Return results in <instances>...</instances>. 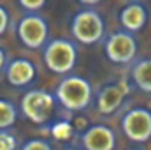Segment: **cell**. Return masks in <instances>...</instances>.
I'll return each instance as SVG.
<instances>
[{
  "label": "cell",
  "mask_w": 151,
  "mask_h": 150,
  "mask_svg": "<svg viewBox=\"0 0 151 150\" xmlns=\"http://www.w3.org/2000/svg\"><path fill=\"white\" fill-rule=\"evenodd\" d=\"M56 103L63 106L67 111H83L91 104L93 99V87L83 76H65L56 90H55Z\"/></svg>",
  "instance_id": "cell-1"
},
{
  "label": "cell",
  "mask_w": 151,
  "mask_h": 150,
  "mask_svg": "<svg viewBox=\"0 0 151 150\" xmlns=\"http://www.w3.org/2000/svg\"><path fill=\"white\" fill-rule=\"evenodd\" d=\"M42 58L55 74H69L77 64V48L69 39H53L44 44Z\"/></svg>",
  "instance_id": "cell-2"
},
{
  "label": "cell",
  "mask_w": 151,
  "mask_h": 150,
  "mask_svg": "<svg viewBox=\"0 0 151 150\" xmlns=\"http://www.w3.org/2000/svg\"><path fill=\"white\" fill-rule=\"evenodd\" d=\"M70 32L77 42L81 44H97L99 41H102L104 32H106V25L102 16L95 11V9H81L79 12H76L70 23Z\"/></svg>",
  "instance_id": "cell-3"
},
{
  "label": "cell",
  "mask_w": 151,
  "mask_h": 150,
  "mask_svg": "<svg viewBox=\"0 0 151 150\" xmlns=\"http://www.w3.org/2000/svg\"><path fill=\"white\" fill-rule=\"evenodd\" d=\"M55 104H56V97L53 94L46 90H28L21 97L19 110L32 124L42 125L51 120L55 113Z\"/></svg>",
  "instance_id": "cell-4"
},
{
  "label": "cell",
  "mask_w": 151,
  "mask_h": 150,
  "mask_svg": "<svg viewBox=\"0 0 151 150\" xmlns=\"http://www.w3.org/2000/svg\"><path fill=\"white\" fill-rule=\"evenodd\" d=\"M104 51H106V57L113 64H118V66L130 64L137 55V39L134 36V32H128L125 28L118 30L107 36Z\"/></svg>",
  "instance_id": "cell-5"
},
{
  "label": "cell",
  "mask_w": 151,
  "mask_h": 150,
  "mask_svg": "<svg viewBox=\"0 0 151 150\" xmlns=\"http://www.w3.org/2000/svg\"><path fill=\"white\" fill-rule=\"evenodd\" d=\"M16 32H18V37L25 48L40 50L47 42L49 27H47L46 20L42 16H39L37 12H28L19 20Z\"/></svg>",
  "instance_id": "cell-6"
},
{
  "label": "cell",
  "mask_w": 151,
  "mask_h": 150,
  "mask_svg": "<svg viewBox=\"0 0 151 150\" xmlns=\"http://www.w3.org/2000/svg\"><path fill=\"white\" fill-rule=\"evenodd\" d=\"M121 129L130 141L146 143L151 138V111L148 108H132L125 113Z\"/></svg>",
  "instance_id": "cell-7"
},
{
  "label": "cell",
  "mask_w": 151,
  "mask_h": 150,
  "mask_svg": "<svg viewBox=\"0 0 151 150\" xmlns=\"http://www.w3.org/2000/svg\"><path fill=\"white\" fill-rule=\"evenodd\" d=\"M128 94V85L125 81L119 83H109L100 88L97 95V110L102 115H113L118 111Z\"/></svg>",
  "instance_id": "cell-8"
},
{
  "label": "cell",
  "mask_w": 151,
  "mask_h": 150,
  "mask_svg": "<svg viewBox=\"0 0 151 150\" xmlns=\"http://www.w3.org/2000/svg\"><path fill=\"white\" fill-rule=\"evenodd\" d=\"M81 143L84 150H114L116 134L111 127L104 124H95L83 133Z\"/></svg>",
  "instance_id": "cell-9"
},
{
  "label": "cell",
  "mask_w": 151,
  "mask_h": 150,
  "mask_svg": "<svg viewBox=\"0 0 151 150\" xmlns=\"http://www.w3.org/2000/svg\"><path fill=\"white\" fill-rule=\"evenodd\" d=\"M4 71H5V78H7L9 85L18 87V88L30 85L37 74L35 66L28 58H14L5 64Z\"/></svg>",
  "instance_id": "cell-10"
},
{
  "label": "cell",
  "mask_w": 151,
  "mask_h": 150,
  "mask_svg": "<svg viewBox=\"0 0 151 150\" xmlns=\"http://www.w3.org/2000/svg\"><path fill=\"white\" fill-rule=\"evenodd\" d=\"M119 21L123 25L125 30L128 32H141L146 23H148V11L142 4L139 2H134V4H128L121 9L119 12Z\"/></svg>",
  "instance_id": "cell-11"
},
{
  "label": "cell",
  "mask_w": 151,
  "mask_h": 150,
  "mask_svg": "<svg viewBox=\"0 0 151 150\" xmlns=\"http://www.w3.org/2000/svg\"><path fill=\"white\" fill-rule=\"evenodd\" d=\"M132 81L141 92L151 94V58H142L134 64Z\"/></svg>",
  "instance_id": "cell-12"
},
{
  "label": "cell",
  "mask_w": 151,
  "mask_h": 150,
  "mask_svg": "<svg viewBox=\"0 0 151 150\" xmlns=\"http://www.w3.org/2000/svg\"><path fill=\"white\" fill-rule=\"evenodd\" d=\"M18 108L9 99H0V129H11L16 124Z\"/></svg>",
  "instance_id": "cell-13"
},
{
  "label": "cell",
  "mask_w": 151,
  "mask_h": 150,
  "mask_svg": "<svg viewBox=\"0 0 151 150\" xmlns=\"http://www.w3.org/2000/svg\"><path fill=\"white\" fill-rule=\"evenodd\" d=\"M18 141L9 133V129H0V150H16Z\"/></svg>",
  "instance_id": "cell-14"
},
{
  "label": "cell",
  "mask_w": 151,
  "mask_h": 150,
  "mask_svg": "<svg viewBox=\"0 0 151 150\" xmlns=\"http://www.w3.org/2000/svg\"><path fill=\"white\" fill-rule=\"evenodd\" d=\"M19 150H53L51 143L46 141V140H40V138H34V140H28L21 145Z\"/></svg>",
  "instance_id": "cell-15"
},
{
  "label": "cell",
  "mask_w": 151,
  "mask_h": 150,
  "mask_svg": "<svg viewBox=\"0 0 151 150\" xmlns=\"http://www.w3.org/2000/svg\"><path fill=\"white\" fill-rule=\"evenodd\" d=\"M18 2H19V5H21L25 11H28V12H37V11H40V9L46 5L47 0H18Z\"/></svg>",
  "instance_id": "cell-16"
},
{
  "label": "cell",
  "mask_w": 151,
  "mask_h": 150,
  "mask_svg": "<svg viewBox=\"0 0 151 150\" xmlns=\"http://www.w3.org/2000/svg\"><path fill=\"white\" fill-rule=\"evenodd\" d=\"M7 27H9V12H7V9H5V7H2V5H0V36H4V34H5Z\"/></svg>",
  "instance_id": "cell-17"
},
{
  "label": "cell",
  "mask_w": 151,
  "mask_h": 150,
  "mask_svg": "<svg viewBox=\"0 0 151 150\" xmlns=\"http://www.w3.org/2000/svg\"><path fill=\"white\" fill-rule=\"evenodd\" d=\"M5 64H7V55H5V51L2 50V46H0V71H4Z\"/></svg>",
  "instance_id": "cell-18"
},
{
  "label": "cell",
  "mask_w": 151,
  "mask_h": 150,
  "mask_svg": "<svg viewBox=\"0 0 151 150\" xmlns=\"http://www.w3.org/2000/svg\"><path fill=\"white\" fill-rule=\"evenodd\" d=\"M81 5H86V7H93L97 4H100V0H77Z\"/></svg>",
  "instance_id": "cell-19"
},
{
  "label": "cell",
  "mask_w": 151,
  "mask_h": 150,
  "mask_svg": "<svg viewBox=\"0 0 151 150\" xmlns=\"http://www.w3.org/2000/svg\"><path fill=\"white\" fill-rule=\"evenodd\" d=\"M65 150H77V149H72V147H69V149H65Z\"/></svg>",
  "instance_id": "cell-20"
},
{
  "label": "cell",
  "mask_w": 151,
  "mask_h": 150,
  "mask_svg": "<svg viewBox=\"0 0 151 150\" xmlns=\"http://www.w3.org/2000/svg\"><path fill=\"white\" fill-rule=\"evenodd\" d=\"M130 150H142V149H130Z\"/></svg>",
  "instance_id": "cell-21"
}]
</instances>
